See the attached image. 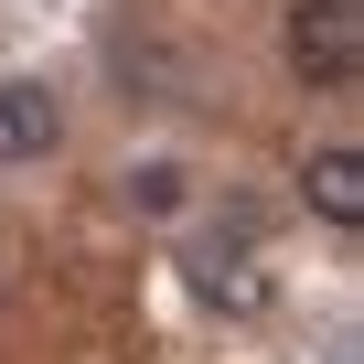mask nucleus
<instances>
[{
	"instance_id": "nucleus-1",
	"label": "nucleus",
	"mask_w": 364,
	"mask_h": 364,
	"mask_svg": "<svg viewBox=\"0 0 364 364\" xmlns=\"http://www.w3.org/2000/svg\"><path fill=\"white\" fill-rule=\"evenodd\" d=\"M289 65H300L311 86H353V65H364V11H353V0H300V11H289Z\"/></svg>"
},
{
	"instance_id": "nucleus-2",
	"label": "nucleus",
	"mask_w": 364,
	"mask_h": 364,
	"mask_svg": "<svg viewBox=\"0 0 364 364\" xmlns=\"http://www.w3.org/2000/svg\"><path fill=\"white\" fill-rule=\"evenodd\" d=\"M54 150H65V97L43 75H0V171L54 161Z\"/></svg>"
},
{
	"instance_id": "nucleus-3",
	"label": "nucleus",
	"mask_w": 364,
	"mask_h": 364,
	"mask_svg": "<svg viewBox=\"0 0 364 364\" xmlns=\"http://www.w3.org/2000/svg\"><path fill=\"white\" fill-rule=\"evenodd\" d=\"M300 193H311L321 225H364V150H353V139H321V150L300 161Z\"/></svg>"
},
{
	"instance_id": "nucleus-4",
	"label": "nucleus",
	"mask_w": 364,
	"mask_h": 364,
	"mask_svg": "<svg viewBox=\"0 0 364 364\" xmlns=\"http://www.w3.org/2000/svg\"><path fill=\"white\" fill-rule=\"evenodd\" d=\"M118 193H129V215H150V225H171L182 204H193V171H182L171 150H150V161H129V171H118Z\"/></svg>"
}]
</instances>
